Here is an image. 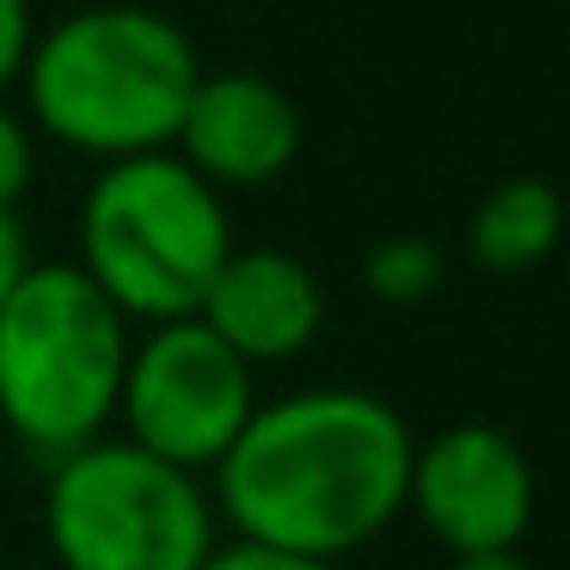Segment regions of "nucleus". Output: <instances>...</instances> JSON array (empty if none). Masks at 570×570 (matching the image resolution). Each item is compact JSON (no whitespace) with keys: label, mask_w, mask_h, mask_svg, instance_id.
<instances>
[{"label":"nucleus","mask_w":570,"mask_h":570,"mask_svg":"<svg viewBox=\"0 0 570 570\" xmlns=\"http://www.w3.org/2000/svg\"><path fill=\"white\" fill-rule=\"evenodd\" d=\"M411 423L356 386L258 399L215 479V515L234 540L337 564L386 533L411 491Z\"/></svg>","instance_id":"1"},{"label":"nucleus","mask_w":570,"mask_h":570,"mask_svg":"<svg viewBox=\"0 0 570 570\" xmlns=\"http://www.w3.org/2000/svg\"><path fill=\"white\" fill-rule=\"evenodd\" d=\"M197 80L203 56L178 19L105 0L38 31L19 87L31 136L111 166L173 148Z\"/></svg>","instance_id":"2"},{"label":"nucleus","mask_w":570,"mask_h":570,"mask_svg":"<svg viewBox=\"0 0 570 570\" xmlns=\"http://www.w3.org/2000/svg\"><path fill=\"white\" fill-rule=\"evenodd\" d=\"M234 252L227 203L173 148L99 166L80 203V271L129 325L190 320Z\"/></svg>","instance_id":"3"},{"label":"nucleus","mask_w":570,"mask_h":570,"mask_svg":"<svg viewBox=\"0 0 570 570\" xmlns=\"http://www.w3.org/2000/svg\"><path fill=\"white\" fill-rule=\"evenodd\" d=\"M129 320L80 264H31L0 307V423L62 460L117 423L129 374Z\"/></svg>","instance_id":"4"},{"label":"nucleus","mask_w":570,"mask_h":570,"mask_svg":"<svg viewBox=\"0 0 570 570\" xmlns=\"http://www.w3.org/2000/svg\"><path fill=\"white\" fill-rule=\"evenodd\" d=\"M215 497L197 472L99 435L56 460L43 540L62 570H203L215 558Z\"/></svg>","instance_id":"5"},{"label":"nucleus","mask_w":570,"mask_h":570,"mask_svg":"<svg viewBox=\"0 0 570 570\" xmlns=\"http://www.w3.org/2000/svg\"><path fill=\"white\" fill-rule=\"evenodd\" d=\"M258 411L252 368L203 320H166L129 344L117 423L136 448L185 472H215Z\"/></svg>","instance_id":"6"},{"label":"nucleus","mask_w":570,"mask_h":570,"mask_svg":"<svg viewBox=\"0 0 570 570\" xmlns=\"http://www.w3.org/2000/svg\"><path fill=\"white\" fill-rule=\"evenodd\" d=\"M405 509L448 552H503L533 521V466L497 423H448L411 454Z\"/></svg>","instance_id":"7"},{"label":"nucleus","mask_w":570,"mask_h":570,"mask_svg":"<svg viewBox=\"0 0 570 570\" xmlns=\"http://www.w3.org/2000/svg\"><path fill=\"white\" fill-rule=\"evenodd\" d=\"M173 154L215 190H258L295 166L301 154V111L276 80L227 68H203L197 92L185 105Z\"/></svg>","instance_id":"8"},{"label":"nucleus","mask_w":570,"mask_h":570,"mask_svg":"<svg viewBox=\"0 0 570 570\" xmlns=\"http://www.w3.org/2000/svg\"><path fill=\"white\" fill-rule=\"evenodd\" d=\"M190 320L209 325L246 368H264V362L301 356V350L320 337L325 288L295 252H276V246L239 252L234 246Z\"/></svg>","instance_id":"9"},{"label":"nucleus","mask_w":570,"mask_h":570,"mask_svg":"<svg viewBox=\"0 0 570 570\" xmlns=\"http://www.w3.org/2000/svg\"><path fill=\"white\" fill-rule=\"evenodd\" d=\"M564 197L546 178H503L497 190H484V203L466 222V252L472 264L497 276H515L528 264L552 258L564 246Z\"/></svg>","instance_id":"10"},{"label":"nucleus","mask_w":570,"mask_h":570,"mask_svg":"<svg viewBox=\"0 0 570 570\" xmlns=\"http://www.w3.org/2000/svg\"><path fill=\"white\" fill-rule=\"evenodd\" d=\"M362 283H368V295L386 301V307H417V301H430L435 283H442V252L423 234H393V239H381V246H368Z\"/></svg>","instance_id":"11"},{"label":"nucleus","mask_w":570,"mask_h":570,"mask_svg":"<svg viewBox=\"0 0 570 570\" xmlns=\"http://www.w3.org/2000/svg\"><path fill=\"white\" fill-rule=\"evenodd\" d=\"M31 166H38V136L0 99V215H19V197L31 190Z\"/></svg>","instance_id":"12"},{"label":"nucleus","mask_w":570,"mask_h":570,"mask_svg":"<svg viewBox=\"0 0 570 570\" xmlns=\"http://www.w3.org/2000/svg\"><path fill=\"white\" fill-rule=\"evenodd\" d=\"M31 43H38V19H31V0H0V99H7V92L19 87Z\"/></svg>","instance_id":"13"},{"label":"nucleus","mask_w":570,"mask_h":570,"mask_svg":"<svg viewBox=\"0 0 570 570\" xmlns=\"http://www.w3.org/2000/svg\"><path fill=\"white\" fill-rule=\"evenodd\" d=\"M203 570H337V564L295 558V552H271V546H246V540H227V546H215V558Z\"/></svg>","instance_id":"14"},{"label":"nucleus","mask_w":570,"mask_h":570,"mask_svg":"<svg viewBox=\"0 0 570 570\" xmlns=\"http://www.w3.org/2000/svg\"><path fill=\"white\" fill-rule=\"evenodd\" d=\"M31 239H26V227H19V215H0V307H7V295L19 288V276L31 271Z\"/></svg>","instance_id":"15"},{"label":"nucleus","mask_w":570,"mask_h":570,"mask_svg":"<svg viewBox=\"0 0 570 570\" xmlns=\"http://www.w3.org/2000/svg\"><path fill=\"white\" fill-rule=\"evenodd\" d=\"M448 570H528V558L515 546H503V552H454Z\"/></svg>","instance_id":"16"},{"label":"nucleus","mask_w":570,"mask_h":570,"mask_svg":"<svg viewBox=\"0 0 570 570\" xmlns=\"http://www.w3.org/2000/svg\"><path fill=\"white\" fill-rule=\"evenodd\" d=\"M564 283H570V271H564Z\"/></svg>","instance_id":"17"}]
</instances>
